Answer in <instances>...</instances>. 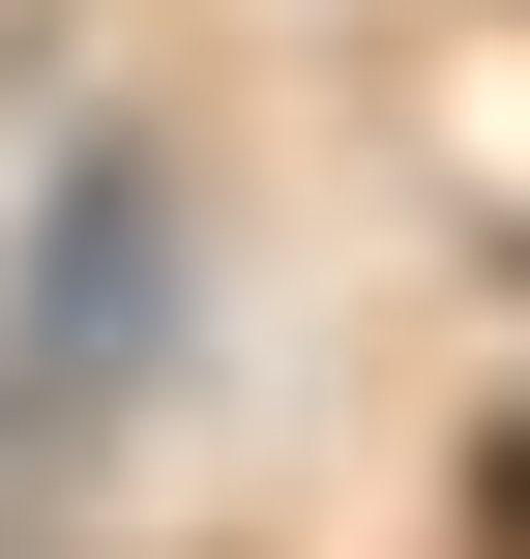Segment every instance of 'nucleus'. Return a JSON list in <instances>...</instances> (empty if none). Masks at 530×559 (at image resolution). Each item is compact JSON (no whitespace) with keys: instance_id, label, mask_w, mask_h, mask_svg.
Segmentation results:
<instances>
[{"instance_id":"1","label":"nucleus","mask_w":530,"mask_h":559,"mask_svg":"<svg viewBox=\"0 0 530 559\" xmlns=\"http://www.w3.org/2000/svg\"><path fill=\"white\" fill-rule=\"evenodd\" d=\"M177 295H207V177H177V118H89V147L30 177V295H0V413H30V442L148 413V383H177Z\"/></svg>"}]
</instances>
